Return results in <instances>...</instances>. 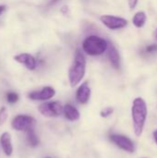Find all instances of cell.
Here are the masks:
<instances>
[{"label": "cell", "instance_id": "21", "mask_svg": "<svg viewBox=\"0 0 157 158\" xmlns=\"http://www.w3.org/2000/svg\"><path fill=\"white\" fill-rule=\"evenodd\" d=\"M6 8V6L5 5H0V15H2L5 12Z\"/></svg>", "mask_w": 157, "mask_h": 158}, {"label": "cell", "instance_id": "19", "mask_svg": "<svg viewBox=\"0 0 157 158\" xmlns=\"http://www.w3.org/2000/svg\"><path fill=\"white\" fill-rule=\"evenodd\" d=\"M155 52H157V44H151L145 48L146 54H154Z\"/></svg>", "mask_w": 157, "mask_h": 158}, {"label": "cell", "instance_id": "2", "mask_svg": "<svg viewBox=\"0 0 157 158\" xmlns=\"http://www.w3.org/2000/svg\"><path fill=\"white\" fill-rule=\"evenodd\" d=\"M86 73V59L82 52L78 49L68 69V81L72 88L76 87L83 80Z\"/></svg>", "mask_w": 157, "mask_h": 158}, {"label": "cell", "instance_id": "23", "mask_svg": "<svg viewBox=\"0 0 157 158\" xmlns=\"http://www.w3.org/2000/svg\"><path fill=\"white\" fill-rule=\"evenodd\" d=\"M57 1H58V0H53L50 4H54V3H56V2H57Z\"/></svg>", "mask_w": 157, "mask_h": 158}, {"label": "cell", "instance_id": "24", "mask_svg": "<svg viewBox=\"0 0 157 158\" xmlns=\"http://www.w3.org/2000/svg\"><path fill=\"white\" fill-rule=\"evenodd\" d=\"M155 35H156V39H157V30H156V33H155Z\"/></svg>", "mask_w": 157, "mask_h": 158}, {"label": "cell", "instance_id": "22", "mask_svg": "<svg viewBox=\"0 0 157 158\" xmlns=\"http://www.w3.org/2000/svg\"><path fill=\"white\" fill-rule=\"evenodd\" d=\"M154 139H155V143L157 144V130H155V131H154Z\"/></svg>", "mask_w": 157, "mask_h": 158}, {"label": "cell", "instance_id": "20", "mask_svg": "<svg viewBox=\"0 0 157 158\" xmlns=\"http://www.w3.org/2000/svg\"><path fill=\"white\" fill-rule=\"evenodd\" d=\"M138 3V0H129V6L130 9H133Z\"/></svg>", "mask_w": 157, "mask_h": 158}, {"label": "cell", "instance_id": "12", "mask_svg": "<svg viewBox=\"0 0 157 158\" xmlns=\"http://www.w3.org/2000/svg\"><path fill=\"white\" fill-rule=\"evenodd\" d=\"M62 114L64 115L65 118L69 121H77L81 118V114L79 110L70 104H67L63 106Z\"/></svg>", "mask_w": 157, "mask_h": 158}, {"label": "cell", "instance_id": "17", "mask_svg": "<svg viewBox=\"0 0 157 158\" xmlns=\"http://www.w3.org/2000/svg\"><path fill=\"white\" fill-rule=\"evenodd\" d=\"M19 94L14 92H9L6 94V101L8 104H11V105L16 104L19 101Z\"/></svg>", "mask_w": 157, "mask_h": 158}, {"label": "cell", "instance_id": "11", "mask_svg": "<svg viewBox=\"0 0 157 158\" xmlns=\"http://www.w3.org/2000/svg\"><path fill=\"white\" fill-rule=\"evenodd\" d=\"M0 144L4 154L6 156H11L13 154V144L12 138L9 132H3L0 136Z\"/></svg>", "mask_w": 157, "mask_h": 158}, {"label": "cell", "instance_id": "1", "mask_svg": "<svg viewBox=\"0 0 157 158\" xmlns=\"http://www.w3.org/2000/svg\"><path fill=\"white\" fill-rule=\"evenodd\" d=\"M147 105L143 98L137 97L132 102L131 107V117H132V123H133V130L134 133L137 137H140L145 126V122L147 119Z\"/></svg>", "mask_w": 157, "mask_h": 158}, {"label": "cell", "instance_id": "13", "mask_svg": "<svg viewBox=\"0 0 157 158\" xmlns=\"http://www.w3.org/2000/svg\"><path fill=\"white\" fill-rule=\"evenodd\" d=\"M106 51H107V56H108L110 63L113 65L115 69H118L120 68V56L117 48L114 46V44L108 43Z\"/></svg>", "mask_w": 157, "mask_h": 158}, {"label": "cell", "instance_id": "4", "mask_svg": "<svg viewBox=\"0 0 157 158\" xmlns=\"http://www.w3.org/2000/svg\"><path fill=\"white\" fill-rule=\"evenodd\" d=\"M36 125V120L29 115H18L11 121V128L17 131H28L33 130Z\"/></svg>", "mask_w": 157, "mask_h": 158}, {"label": "cell", "instance_id": "18", "mask_svg": "<svg viewBox=\"0 0 157 158\" xmlns=\"http://www.w3.org/2000/svg\"><path fill=\"white\" fill-rule=\"evenodd\" d=\"M113 112H114V108H113V107H111V106H107V107H105L104 109H102V110H101V112H100V116H101L102 118H106L110 117V116L113 114Z\"/></svg>", "mask_w": 157, "mask_h": 158}, {"label": "cell", "instance_id": "7", "mask_svg": "<svg viewBox=\"0 0 157 158\" xmlns=\"http://www.w3.org/2000/svg\"><path fill=\"white\" fill-rule=\"evenodd\" d=\"M101 22L110 30H118L127 26L128 20L126 19L112 16V15H102L100 17Z\"/></svg>", "mask_w": 157, "mask_h": 158}, {"label": "cell", "instance_id": "14", "mask_svg": "<svg viewBox=\"0 0 157 158\" xmlns=\"http://www.w3.org/2000/svg\"><path fill=\"white\" fill-rule=\"evenodd\" d=\"M26 140H27V143L31 146V147H36L39 145L40 143V140L38 135L36 134L34 129L33 130H30L28 131H26Z\"/></svg>", "mask_w": 157, "mask_h": 158}, {"label": "cell", "instance_id": "15", "mask_svg": "<svg viewBox=\"0 0 157 158\" xmlns=\"http://www.w3.org/2000/svg\"><path fill=\"white\" fill-rule=\"evenodd\" d=\"M133 24L137 27V28H142L144 26L145 21H146V15L144 12H138L135 14V16L133 17Z\"/></svg>", "mask_w": 157, "mask_h": 158}, {"label": "cell", "instance_id": "10", "mask_svg": "<svg viewBox=\"0 0 157 158\" xmlns=\"http://www.w3.org/2000/svg\"><path fill=\"white\" fill-rule=\"evenodd\" d=\"M91 98V88L88 81L81 83L76 91V100L81 105H86Z\"/></svg>", "mask_w": 157, "mask_h": 158}, {"label": "cell", "instance_id": "3", "mask_svg": "<svg viewBox=\"0 0 157 158\" xmlns=\"http://www.w3.org/2000/svg\"><path fill=\"white\" fill-rule=\"evenodd\" d=\"M108 43L98 35L87 36L82 42V50L88 56H95L103 55L107 49Z\"/></svg>", "mask_w": 157, "mask_h": 158}, {"label": "cell", "instance_id": "9", "mask_svg": "<svg viewBox=\"0 0 157 158\" xmlns=\"http://www.w3.org/2000/svg\"><path fill=\"white\" fill-rule=\"evenodd\" d=\"M14 60L21 65H24L25 68L29 70H34L37 68L36 58L29 53H20L14 56Z\"/></svg>", "mask_w": 157, "mask_h": 158}, {"label": "cell", "instance_id": "8", "mask_svg": "<svg viewBox=\"0 0 157 158\" xmlns=\"http://www.w3.org/2000/svg\"><path fill=\"white\" fill-rule=\"evenodd\" d=\"M56 95V90L51 86L43 87L41 90L32 91L28 94V98L32 101H47Z\"/></svg>", "mask_w": 157, "mask_h": 158}, {"label": "cell", "instance_id": "5", "mask_svg": "<svg viewBox=\"0 0 157 158\" xmlns=\"http://www.w3.org/2000/svg\"><path fill=\"white\" fill-rule=\"evenodd\" d=\"M63 106L57 101L44 102L38 106L40 114L45 118H57L62 114Z\"/></svg>", "mask_w": 157, "mask_h": 158}, {"label": "cell", "instance_id": "25", "mask_svg": "<svg viewBox=\"0 0 157 158\" xmlns=\"http://www.w3.org/2000/svg\"><path fill=\"white\" fill-rule=\"evenodd\" d=\"M45 158H50V157H45Z\"/></svg>", "mask_w": 157, "mask_h": 158}, {"label": "cell", "instance_id": "26", "mask_svg": "<svg viewBox=\"0 0 157 158\" xmlns=\"http://www.w3.org/2000/svg\"><path fill=\"white\" fill-rule=\"evenodd\" d=\"M143 158H145V157H143Z\"/></svg>", "mask_w": 157, "mask_h": 158}, {"label": "cell", "instance_id": "6", "mask_svg": "<svg viewBox=\"0 0 157 158\" xmlns=\"http://www.w3.org/2000/svg\"><path fill=\"white\" fill-rule=\"evenodd\" d=\"M109 140L111 141V143H113L116 146H118L119 149L132 154L135 152V144L132 142V140H130L129 137L122 135V134H110L109 135Z\"/></svg>", "mask_w": 157, "mask_h": 158}, {"label": "cell", "instance_id": "16", "mask_svg": "<svg viewBox=\"0 0 157 158\" xmlns=\"http://www.w3.org/2000/svg\"><path fill=\"white\" fill-rule=\"evenodd\" d=\"M8 118V111L6 106L0 108V126H3Z\"/></svg>", "mask_w": 157, "mask_h": 158}]
</instances>
